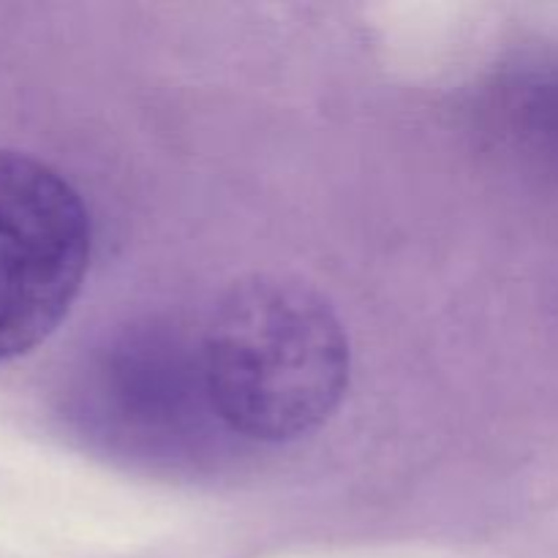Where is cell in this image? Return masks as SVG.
Segmentation results:
<instances>
[{
	"label": "cell",
	"instance_id": "2",
	"mask_svg": "<svg viewBox=\"0 0 558 558\" xmlns=\"http://www.w3.org/2000/svg\"><path fill=\"white\" fill-rule=\"evenodd\" d=\"M93 227L80 191L54 167L0 150V360L47 341L80 298Z\"/></svg>",
	"mask_w": 558,
	"mask_h": 558
},
{
	"label": "cell",
	"instance_id": "1",
	"mask_svg": "<svg viewBox=\"0 0 558 558\" xmlns=\"http://www.w3.org/2000/svg\"><path fill=\"white\" fill-rule=\"evenodd\" d=\"M196 368L207 407L232 434L281 445L332 417L349 387L352 349L325 294L262 272L216 300Z\"/></svg>",
	"mask_w": 558,
	"mask_h": 558
}]
</instances>
